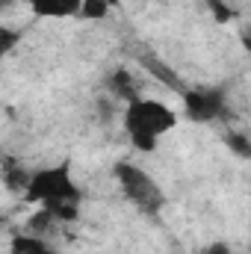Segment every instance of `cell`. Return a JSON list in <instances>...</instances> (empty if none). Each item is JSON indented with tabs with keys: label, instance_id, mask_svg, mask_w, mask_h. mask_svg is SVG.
<instances>
[{
	"label": "cell",
	"instance_id": "13",
	"mask_svg": "<svg viewBox=\"0 0 251 254\" xmlns=\"http://www.w3.org/2000/svg\"><path fill=\"white\" fill-rule=\"evenodd\" d=\"M204 254H231V249H228L225 243H216V246H210Z\"/></svg>",
	"mask_w": 251,
	"mask_h": 254
},
{
	"label": "cell",
	"instance_id": "7",
	"mask_svg": "<svg viewBox=\"0 0 251 254\" xmlns=\"http://www.w3.org/2000/svg\"><path fill=\"white\" fill-rule=\"evenodd\" d=\"M12 254H51V249L39 237H15L12 240Z\"/></svg>",
	"mask_w": 251,
	"mask_h": 254
},
{
	"label": "cell",
	"instance_id": "9",
	"mask_svg": "<svg viewBox=\"0 0 251 254\" xmlns=\"http://www.w3.org/2000/svg\"><path fill=\"white\" fill-rule=\"evenodd\" d=\"M110 9H113V3H110V0H83L80 15H83V18H89V21H101V18H107V15H110Z\"/></svg>",
	"mask_w": 251,
	"mask_h": 254
},
{
	"label": "cell",
	"instance_id": "2",
	"mask_svg": "<svg viewBox=\"0 0 251 254\" xmlns=\"http://www.w3.org/2000/svg\"><path fill=\"white\" fill-rule=\"evenodd\" d=\"M175 127H178V116L163 101L136 98V101L127 104V110H125V130L130 136V142L139 151H154L160 136H166Z\"/></svg>",
	"mask_w": 251,
	"mask_h": 254
},
{
	"label": "cell",
	"instance_id": "10",
	"mask_svg": "<svg viewBox=\"0 0 251 254\" xmlns=\"http://www.w3.org/2000/svg\"><path fill=\"white\" fill-rule=\"evenodd\" d=\"M225 145H228L237 157L251 160V139H246L243 133H228V136H225Z\"/></svg>",
	"mask_w": 251,
	"mask_h": 254
},
{
	"label": "cell",
	"instance_id": "3",
	"mask_svg": "<svg viewBox=\"0 0 251 254\" xmlns=\"http://www.w3.org/2000/svg\"><path fill=\"white\" fill-rule=\"evenodd\" d=\"M116 181H119V187L125 192V198L136 210H142L148 216H154V213L163 210L166 195H163V190L157 187V181L145 169H139V166H133V163L125 160V163L116 166Z\"/></svg>",
	"mask_w": 251,
	"mask_h": 254
},
{
	"label": "cell",
	"instance_id": "5",
	"mask_svg": "<svg viewBox=\"0 0 251 254\" xmlns=\"http://www.w3.org/2000/svg\"><path fill=\"white\" fill-rule=\"evenodd\" d=\"M27 3L39 18H71L80 15L83 9V0H27Z\"/></svg>",
	"mask_w": 251,
	"mask_h": 254
},
{
	"label": "cell",
	"instance_id": "6",
	"mask_svg": "<svg viewBox=\"0 0 251 254\" xmlns=\"http://www.w3.org/2000/svg\"><path fill=\"white\" fill-rule=\"evenodd\" d=\"M110 89H113V95L119 98V101H136L139 98V92H136V83H133V77L127 74L125 68L122 71H116L113 77H110Z\"/></svg>",
	"mask_w": 251,
	"mask_h": 254
},
{
	"label": "cell",
	"instance_id": "12",
	"mask_svg": "<svg viewBox=\"0 0 251 254\" xmlns=\"http://www.w3.org/2000/svg\"><path fill=\"white\" fill-rule=\"evenodd\" d=\"M210 9L216 12V18H219V21H231V12H228V6H225L222 0H210Z\"/></svg>",
	"mask_w": 251,
	"mask_h": 254
},
{
	"label": "cell",
	"instance_id": "14",
	"mask_svg": "<svg viewBox=\"0 0 251 254\" xmlns=\"http://www.w3.org/2000/svg\"><path fill=\"white\" fill-rule=\"evenodd\" d=\"M0 6H3V9H6V6H12V0H0Z\"/></svg>",
	"mask_w": 251,
	"mask_h": 254
},
{
	"label": "cell",
	"instance_id": "8",
	"mask_svg": "<svg viewBox=\"0 0 251 254\" xmlns=\"http://www.w3.org/2000/svg\"><path fill=\"white\" fill-rule=\"evenodd\" d=\"M145 65H148V68H151V71H154L163 83H169L172 89H184V86H181V77H178L169 65H163L160 60H154V57H145Z\"/></svg>",
	"mask_w": 251,
	"mask_h": 254
},
{
	"label": "cell",
	"instance_id": "1",
	"mask_svg": "<svg viewBox=\"0 0 251 254\" xmlns=\"http://www.w3.org/2000/svg\"><path fill=\"white\" fill-rule=\"evenodd\" d=\"M24 198L33 204H42L45 210L54 213V219H74L77 204H80V190L71 181V166H54L30 175V184L24 190Z\"/></svg>",
	"mask_w": 251,
	"mask_h": 254
},
{
	"label": "cell",
	"instance_id": "11",
	"mask_svg": "<svg viewBox=\"0 0 251 254\" xmlns=\"http://www.w3.org/2000/svg\"><path fill=\"white\" fill-rule=\"evenodd\" d=\"M15 42H18V36H15L12 30H3V33H0V54L6 57V54L15 48Z\"/></svg>",
	"mask_w": 251,
	"mask_h": 254
},
{
	"label": "cell",
	"instance_id": "4",
	"mask_svg": "<svg viewBox=\"0 0 251 254\" xmlns=\"http://www.w3.org/2000/svg\"><path fill=\"white\" fill-rule=\"evenodd\" d=\"M184 110L192 122H216L225 113V95H222V89L184 92Z\"/></svg>",
	"mask_w": 251,
	"mask_h": 254
}]
</instances>
